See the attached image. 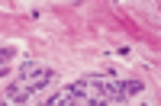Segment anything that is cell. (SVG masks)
Segmentation results:
<instances>
[{
    "mask_svg": "<svg viewBox=\"0 0 161 106\" xmlns=\"http://www.w3.org/2000/svg\"><path fill=\"white\" fill-rule=\"evenodd\" d=\"M77 103H80V100H77L74 90H71V87H61V90H58V93L52 97L45 106H77Z\"/></svg>",
    "mask_w": 161,
    "mask_h": 106,
    "instance_id": "3957f363",
    "label": "cell"
},
{
    "mask_svg": "<svg viewBox=\"0 0 161 106\" xmlns=\"http://www.w3.org/2000/svg\"><path fill=\"white\" fill-rule=\"evenodd\" d=\"M0 106H7V103H0Z\"/></svg>",
    "mask_w": 161,
    "mask_h": 106,
    "instance_id": "5b68a950",
    "label": "cell"
},
{
    "mask_svg": "<svg viewBox=\"0 0 161 106\" xmlns=\"http://www.w3.org/2000/svg\"><path fill=\"white\" fill-rule=\"evenodd\" d=\"M13 55H16L13 48H0V74H7V68L13 64Z\"/></svg>",
    "mask_w": 161,
    "mask_h": 106,
    "instance_id": "277c9868",
    "label": "cell"
},
{
    "mask_svg": "<svg viewBox=\"0 0 161 106\" xmlns=\"http://www.w3.org/2000/svg\"><path fill=\"white\" fill-rule=\"evenodd\" d=\"M48 81H55V74L48 68H42V64H23L19 81H13L7 87V100L10 103H23V100H29L36 90H42Z\"/></svg>",
    "mask_w": 161,
    "mask_h": 106,
    "instance_id": "7a4b0ae2",
    "label": "cell"
},
{
    "mask_svg": "<svg viewBox=\"0 0 161 106\" xmlns=\"http://www.w3.org/2000/svg\"><path fill=\"white\" fill-rule=\"evenodd\" d=\"M71 90L87 106H110L116 100H123V81H113V77H103V74L80 77V81L71 84Z\"/></svg>",
    "mask_w": 161,
    "mask_h": 106,
    "instance_id": "6da1fadb",
    "label": "cell"
}]
</instances>
